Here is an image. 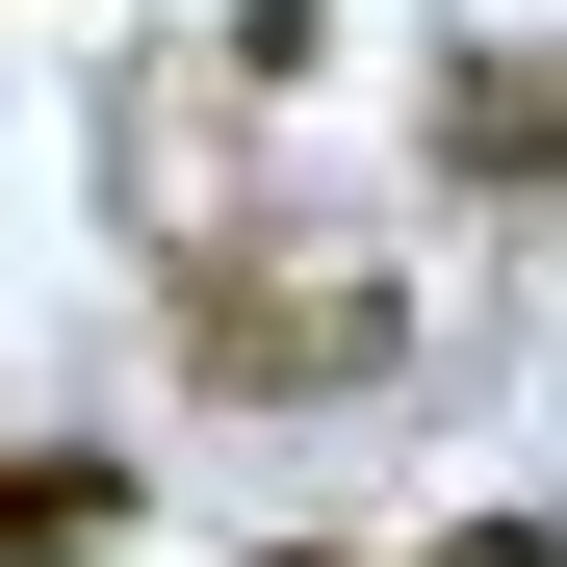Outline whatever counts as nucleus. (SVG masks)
I'll return each instance as SVG.
<instances>
[{
  "mask_svg": "<svg viewBox=\"0 0 567 567\" xmlns=\"http://www.w3.org/2000/svg\"><path fill=\"white\" fill-rule=\"evenodd\" d=\"M130 542V464H78V439H0V567H104Z\"/></svg>",
  "mask_w": 567,
  "mask_h": 567,
  "instance_id": "nucleus-3",
  "label": "nucleus"
},
{
  "mask_svg": "<svg viewBox=\"0 0 567 567\" xmlns=\"http://www.w3.org/2000/svg\"><path fill=\"white\" fill-rule=\"evenodd\" d=\"M258 567H361V542H258Z\"/></svg>",
  "mask_w": 567,
  "mask_h": 567,
  "instance_id": "nucleus-5",
  "label": "nucleus"
},
{
  "mask_svg": "<svg viewBox=\"0 0 567 567\" xmlns=\"http://www.w3.org/2000/svg\"><path fill=\"white\" fill-rule=\"evenodd\" d=\"M413 284L388 258H181V388H388Z\"/></svg>",
  "mask_w": 567,
  "mask_h": 567,
  "instance_id": "nucleus-1",
  "label": "nucleus"
},
{
  "mask_svg": "<svg viewBox=\"0 0 567 567\" xmlns=\"http://www.w3.org/2000/svg\"><path fill=\"white\" fill-rule=\"evenodd\" d=\"M413 567H567V542H542V516H464V542H413Z\"/></svg>",
  "mask_w": 567,
  "mask_h": 567,
  "instance_id": "nucleus-4",
  "label": "nucleus"
},
{
  "mask_svg": "<svg viewBox=\"0 0 567 567\" xmlns=\"http://www.w3.org/2000/svg\"><path fill=\"white\" fill-rule=\"evenodd\" d=\"M439 181H567V52H439Z\"/></svg>",
  "mask_w": 567,
  "mask_h": 567,
  "instance_id": "nucleus-2",
  "label": "nucleus"
}]
</instances>
